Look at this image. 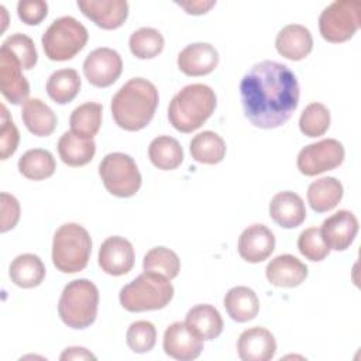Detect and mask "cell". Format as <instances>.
I'll return each mask as SVG.
<instances>
[{
    "label": "cell",
    "instance_id": "6da1fadb",
    "mask_svg": "<svg viewBox=\"0 0 361 361\" xmlns=\"http://www.w3.org/2000/svg\"><path fill=\"white\" fill-rule=\"evenodd\" d=\"M299 83L288 65L261 61L250 68L240 82L244 116L259 128L285 124L299 104Z\"/></svg>",
    "mask_w": 361,
    "mask_h": 361
},
{
    "label": "cell",
    "instance_id": "7a4b0ae2",
    "mask_svg": "<svg viewBox=\"0 0 361 361\" xmlns=\"http://www.w3.org/2000/svg\"><path fill=\"white\" fill-rule=\"evenodd\" d=\"M159 102L154 83L144 78L126 82L111 99V114L116 124L127 131H138L149 124Z\"/></svg>",
    "mask_w": 361,
    "mask_h": 361
},
{
    "label": "cell",
    "instance_id": "3957f363",
    "mask_svg": "<svg viewBox=\"0 0 361 361\" xmlns=\"http://www.w3.org/2000/svg\"><path fill=\"white\" fill-rule=\"evenodd\" d=\"M216 104V93L210 86L188 85L172 97L168 106L169 123L180 133H192L200 128L214 113Z\"/></svg>",
    "mask_w": 361,
    "mask_h": 361
},
{
    "label": "cell",
    "instance_id": "277c9868",
    "mask_svg": "<svg viewBox=\"0 0 361 361\" xmlns=\"http://www.w3.org/2000/svg\"><path fill=\"white\" fill-rule=\"evenodd\" d=\"M99 307L97 286L86 279L71 281L62 290L58 303L61 320L71 329H86L96 320Z\"/></svg>",
    "mask_w": 361,
    "mask_h": 361
},
{
    "label": "cell",
    "instance_id": "5b68a950",
    "mask_svg": "<svg viewBox=\"0 0 361 361\" xmlns=\"http://www.w3.org/2000/svg\"><path fill=\"white\" fill-rule=\"evenodd\" d=\"M92 240L87 230L78 223H65L54 234L52 262L58 271L76 274L89 262Z\"/></svg>",
    "mask_w": 361,
    "mask_h": 361
},
{
    "label": "cell",
    "instance_id": "8992f818",
    "mask_svg": "<svg viewBox=\"0 0 361 361\" xmlns=\"http://www.w3.org/2000/svg\"><path fill=\"white\" fill-rule=\"evenodd\" d=\"M120 303L128 312L164 309L173 298V286L162 275L145 272L124 285L120 290Z\"/></svg>",
    "mask_w": 361,
    "mask_h": 361
},
{
    "label": "cell",
    "instance_id": "52a82bcc",
    "mask_svg": "<svg viewBox=\"0 0 361 361\" xmlns=\"http://www.w3.org/2000/svg\"><path fill=\"white\" fill-rule=\"evenodd\" d=\"M89 38L86 27L71 16H63L51 23L42 34L44 52L51 61H68L78 55Z\"/></svg>",
    "mask_w": 361,
    "mask_h": 361
},
{
    "label": "cell",
    "instance_id": "ba28073f",
    "mask_svg": "<svg viewBox=\"0 0 361 361\" xmlns=\"http://www.w3.org/2000/svg\"><path fill=\"white\" fill-rule=\"evenodd\" d=\"M99 175L107 192L117 197L134 196L142 182L135 161L124 152L107 154L99 165Z\"/></svg>",
    "mask_w": 361,
    "mask_h": 361
},
{
    "label": "cell",
    "instance_id": "9c48e42d",
    "mask_svg": "<svg viewBox=\"0 0 361 361\" xmlns=\"http://www.w3.org/2000/svg\"><path fill=\"white\" fill-rule=\"evenodd\" d=\"M361 1L337 0L327 6L319 17V30L329 42L350 39L361 25Z\"/></svg>",
    "mask_w": 361,
    "mask_h": 361
},
{
    "label": "cell",
    "instance_id": "30bf717a",
    "mask_svg": "<svg viewBox=\"0 0 361 361\" xmlns=\"http://www.w3.org/2000/svg\"><path fill=\"white\" fill-rule=\"evenodd\" d=\"M344 147L334 138L320 140L302 148L298 154V169L306 176H314L331 171L343 164Z\"/></svg>",
    "mask_w": 361,
    "mask_h": 361
},
{
    "label": "cell",
    "instance_id": "8fae6325",
    "mask_svg": "<svg viewBox=\"0 0 361 361\" xmlns=\"http://www.w3.org/2000/svg\"><path fill=\"white\" fill-rule=\"evenodd\" d=\"M123 61L117 51L100 47L93 49L83 62V73L87 82L96 87L113 85L121 75Z\"/></svg>",
    "mask_w": 361,
    "mask_h": 361
},
{
    "label": "cell",
    "instance_id": "7c38bea8",
    "mask_svg": "<svg viewBox=\"0 0 361 361\" xmlns=\"http://www.w3.org/2000/svg\"><path fill=\"white\" fill-rule=\"evenodd\" d=\"M203 350V340L185 322H173L164 333V351L179 361L196 360Z\"/></svg>",
    "mask_w": 361,
    "mask_h": 361
},
{
    "label": "cell",
    "instance_id": "4fadbf2b",
    "mask_svg": "<svg viewBox=\"0 0 361 361\" xmlns=\"http://www.w3.org/2000/svg\"><path fill=\"white\" fill-rule=\"evenodd\" d=\"M135 252L133 244L120 235L107 237L99 250V265L109 275L120 276L134 267Z\"/></svg>",
    "mask_w": 361,
    "mask_h": 361
},
{
    "label": "cell",
    "instance_id": "5bb4252c",
    "mask_svg": "<svg viewBox=\"0 0 361 361\" xmlns=\"http://www.w3.org/2000/svg\"><path fill=\"white\" fill-rule=\"evenodd\" d=\"M80 11L103 30H116L128 16L126 0H78Z\"/></svg>",
    "mask_w": 361,
    "mask_h": 361
},
{
    "label": "cell",
    "instance_id": "9a60e30c",
    "mask_svg": "<svg viewBox=\"0 0 361 361\" xmlns=\"http://www.w3.org/2000/svg\"><path fill=\"white\" fill-rule=\"evenodd\" d=\"M274 250L275 235L265 224H251L238 237V254L247 262H262Z\"/></svg>",
    "mask_w": 361,
    "mask_h": 361
},
{
    "label": "cell",
    "instance_id": "2e32d148",
    "mask_svg": "<svg viewBox=\"0 0 361 361\" xmlns=\"http://www.w3.org/2000/svg\"><path fill=\"white\" fill-rule=\"evenodd\" d=\"M320 230L330 250L344 251L353 244L358 233V220L351 212L338 210L323 221Z\"/></svg>",
    "mask_w": 361,
    "mask_h": 361
},
{
    "label": "cell",
    "instance_id": "e0dca14e",
    "mask_svg": "<svg viewBox=\"0 0 361 361\" xmlns=\"http://www.w3.org/2000/svg\"><path fill=\"white\" fill-rule=\"evenodd\" d=\"M237 351L243 361H268L276 353V341L269 330L251 327L240 334Z\"/></svg>",
    "mask_w": 361,
    "mask_h": 361
},
{
    "label": "cell",
    "instance_id": "ac0fdd59",
    "mask_svg": "<svg viewBox=\"0 0 361 361\" xmlns=\"http://www.w3.org/2000/svg\"><path fill=\"white\" fill-rule=\"evenodd\" d=\"M219 63L217 49L207 42L186 45L178 55V68L188 76H204Z\"/></svg>",
    "mask_w": 361,
    "mask_h": 361
},
{
    "label": "cell",
    "instance_id": "d6986e66",
    "mask_svg": "<svg viewBox=\"0 0 361 361\" xmlns=\"http://www.w3.org/2000/svg\"><path fill=\"white\" fill-rule=\"evenodd\" d=\"M0 90L13 104L28 100L30 83L21 73V66L13 56L0 49Z\"/></svg>",
    "mask_w": 361,
    "mask_h": 361
},
{
    "label": "cell",
    "instance_id": "ffe728a7",
    "mask_svg": "<svg viewBox=\"0 0 361 361\" xmlns=\"http://www.w3.org/2000/svg\"><path fill=\"white\" fill-rule=\"evenodd\" d=\"M269 283L279 288L299 286L307 278V267L290 254H282L271 259L265 268Z\"/></svg>",
    "mask_w": 361,
    "mask_h": 361
},
{
    "label": "cell",
    "instance_id": "44dd1931",
    "mask_svg": "<svg viewBox=\"0 0 361 361\" xmlns=\"http://www.w3.org/2000/svg\"><path fill=\"white\" fill-rule=\"evenodd\" d=\"M271 219L283 228H295L306 219L303 199L290 190L276 193L269 203Z\"/></svg>",
    "mask_w": 361,
    "mask_h": 361
},
{
    "label": "cell",
    "instance_id": "7402d4cb",
    "mask_svg": "<svg viewBox=\"0 0 361 361\" xmlns=\"http://www.w3.org/2000/svg\"><path fill=\"white\" fill-rule=\"evenodd\" d=\"M275 47L279 55L290 61L305 59L313 49L310 31L300 24H288L276 35Z\"/></svg>",
    "mask_w": 361,
    "mask_h": 361
},
{
    "label": "cell",
    "instance_id": "603a6c76",
    "mask_svg": "<svg viewBox=\"0 0 361 361\" xmlns=\"http://www.w3.org/2000/svg\"><path fill=\"white\" fill-rule=\"evenodd\" d=\"M21 118L28 131L37 137H48L56 127V116L41 99H28L23 103Z\"/></svg>",
    "mask_w": 361,
    "mask_h": 361
},
{
    "label": "cell",
    "instance_id": "cb8c5ba5",
    "mask_svg": "<svg viewBox=\"0 0 361 361\" xmlns=\"http://www.w3.org/2000/svg\"><path fill=\"white\" fill-rule=\"evenodd\" d=\"M185 323L202 340H214L223 331V319L220 312L212 305H196L186 313Z\"/></svg>",
    "mask_w": 361,
    "mask_h": 361
},
{
    "label": "cell",
    "instance_id": "d4e9b609",
    "mask_svg": "<svg viewBox=\"0 0 361 361\" xmlns=\"http://www.w3.org/2000/svg\"><path fill=\"white\" fill-rule=\"evenodd\" d=\"M224 307L237 323L252 320L259 310L257 293L248 286H234L224 296Z\"/></svg>",
    "mask_w": 361,
    "mask_h": 361
},
{
    "label": "cell",
    "instance_id": "484cf974",
    "mask_svg": "<svg viewBox=\"0 0 361 361\" xmlns=\"http://www.w3.org/2000/svg\"><path fill=\"white\" fill-rule=\"evenodd\" d=\"M343 185L333 176H324L313 180L307 188V202L317 213H326L334 209L343 197Z\"/></svg>",
    "mask_w": 361,
    "mask_h": 361
},
{
    "label": "cell",
    "instance_id": "4316f807",
    "mask_svg": "<svg viewBox=\"0 0 361 361\" xmlns=\"http://www.w3.org/2000/svg\"><path fill=\"white\" fill-rule=\"evenodd\" d=\"M8 275L11 282L20 288H35L45 278V265L35 254H21L11 261Z\"/></svg>",
    "mask_w": 361,
    "mask_h": 361
},
{
    "label": "cell",
    "instance_id": "83f0119b",
    "mask_svg": "<svg viewBox=\"0 0 361 361\" xmlns=\"http://www.w3.org/2000/svg\"><path fill=\"white\" fill-rule=\"evenodd\" d=\"M96 152V144L93 140H85L75 135L72 131H66L58 141V154L63 164L69 166H83L89 164Z\"/></svg>",
    "mask_w": 361,
    "mask_h": 361
},
{
    "label": "cell",
    "instance_id": "f1b7e54d",
    "mask_svg": "<svg viewBox=\"0 0 361 361\" xmlns=\"http://www.w3.org/2000/svg\"><path fill=\"white\" fill-rule=\"evenodd\" d=\"M190 155L196 162L214 165L223 161L226 157V142L214 131H202L196 134L190 141Z\"/></svg>",
    "mask_w": 361,
    "mask_h": 361
},
{
    "label": "cell",
    "instance_id": "f546056e",
    "mask_svg": "<svg viewBox=\"0 0 361 361\" xmlns=\"http://www.w3.org/2000/svg\"><path fill=\"white\" fill-rule=\"evenodd\" d=\"M148 157L154 166L162 171L176 169L183 161V149L178 140L169 135L154 138L148 147Z\"/></svg>",
    "mask_w": 361,
    "mask_h": 361
},
{
    "label": "cell",
    "instance_id": "4dcf8cb0",
    "mask_svg": "<svg viewBox=\"0 0 361 361\" xmlns=\"http://www.w3.org/2000/svg\"><path fill=\"white\" fill-rule=\"evenodd\" d=\"M102 113L103 107L96 102H86L78 106L71 117V131L85 140H93L102 126Z\"/></svg>",
    "mask_w": 361,
    "mask_h": 361
},
{
    "label": "cell",
    "instance_id": "1f68e13d",
    "mask_svg": "<svg viewBox=\"0 0 361 361\" xmlns=\"http://www.w3.org/2000/svg\"><path fill=\"white\" fill-rule=\"evenodd\" d=\"M56 162L48 149L32 148L25 151L18 159L20 173L31 180H42L54 175Z\"/></svg>",
    "mask_w": 361,
    "mask_h": 361
},
{
    "label": "cell",
    "instance_id": "d6a6232c",
    "mask_svg": "<svg viewBox=\"0 0 361 361\" xmlns=\"http://www.w3.org/2000/svg\"><path fill=\"white\" fill-rule=\"evenodd\" d=\"M80 85L79 73L75 69H58L47 80V93L55 103L66 104L78 96Z\"/></svg>",
    "mask_w": 361,
    "mask_h": 361
},
{
    "label": "cell",
    "instance_id": "836d02e7",
    "mask_svg": "<svg viewBox=\"0 0 361 361\" xmlns=\"http://www.w3.org/2000/svg\"><path fill=\"white\" fill-rule=\"evenodd\" d=\"M142 269L145 272L162 275L171 281L176 278L180 271V259L175 251L166 247H154L145 254Z\"/></svg>",
    "mask_w": 361,
    "mask_h": 361
},
{
    "label": "cell",
    "instance_id": "e575fe53",
    "mask_svg": "<svg viewBox=\"0 0 361 361\" xmlns=\"http://www.w3.org/2000/svg\"><path fill=\"white\" fill-rule=\"evenodd\" d=\"M162 34L151 27H141L130 35L128 47L131 54L138 59H149L157 56L164 49Z\"/></svg>",
    "mask_w": 361,
    "mask_h": 361
},
{
    "label": "cell",
    "instance_id": "d590c367",
    "mask_svg": "<svg viewBox=\"0 0 361 361\" xmlns=\"http://www.w3.org/2000/svg\"><path fill=\"white\" fill-rule=\"evenodd\" d=\"M0 49L13 56L16 62L21 66V69L25 71L32 69L38 61V54L34 41L28 35L21 32H16L7 37L3 41Z\"/></svg>",
    "mask_w": 361,
    "mask_h": 361
},
{
    "label": "cell",
    "instance_id": "8d00e7d4",
    "mask_svg": "<svg viewBox=\"0 0 361 361\" xmlns=\"http://www.w3.org/2000/svg\"><path fill=\"white\" fill-rule=\"evenodd\" d=\"M330 127V111L323 103H310L299 117L300 131L310 138L323 135Z\"/></svg>",
    "mask_w": 361,
    "mask_h": 361
},
{
    "label": "cell",
    "instance_id": "74e56055",
    "mask_svg": "<svg viewBox=\"0 0 361 361\" xmlns=\"http://www.w3.org/2000/svg\"><path fill=\"white\" fill-rule=\"evenodd\" d=\"M127 345L137 354L148 353L157 341V329L148 320H137L130 324L126 334Z\"/></svg>",
    "mask_w": 361,
    "mask_h": 361
},
{
    "label": "cell",
    "instance_id": "f35d334b",
    "mask_svg": "<svg viewBox=\"0 0 361 361\" xmlns=\"http://www.w3.org/2000/svg\"><path fill=\"white\" fill-rule=\"evenodd\" d=\"M298 248L305 258L313 262L323 261L330 252L319 227H309L303 230L298 238Z\"/></svg>",
    "mask_w": 361,
    "mask_h": 361
},
{
    "label": "cell",
    "instance_id": "ab89813d",
    "mask_svg": "<svg viewBox=\"0 0 361 361\" xmlns=\"http://www.w3.org/2000/svg\"><path fill=\"white\" fill-rule=\"evenodd\" d=\"M20 133L11 120L7 109L1 104V118H0V157L1 159H7L13 155L18 147Z\"/></svg>",
    "mask_w": 361,
    "mask_h": 361
},
{
    "label": "cell",
    "instance_id": "60d3db41",
    "mask_svg": "<svg viewBox=\"0 0 361 361\" xmlns=\"http://www.w3.org/2000/svg\"><path fill=\"white\" fill-rule=\"evenodd\" d=\"M20 20L28 25L39 24L48 14V3L44 0H21L17 4Z\"/></svg>",
    "mask_w": 361,
    "mask_h": 361
},
{
    "label": "cell",
    "instance_id": "b9f144b4",
    "mask_svg": "<svg viewBox=\"0 0 361 361\" xmlns=\"http://www.w3.org/2000/svg\"><path fill=\"white\" fill-rule=\"evenodd\" d=\"M0 206H1L0 231L6 233L14 228L20 219V203L13 195L3 192L0 195Z\"/></svg>",
    "mask_w": 361,
    "mask_h": 361
},
{
    "label": "cell",
    "instance_id": "7bdbcfd3",
    "mask_svg": "<svg viewBox=\"0 0 361 361\" xmlns=\"http://www.w3.org/2000/svg\"><path fill=\"white\" fill-rule=\"evenodd\" d=\"M179 7H182L188 14L199 16L207 13L214 4V0H192V1H175Z\"/></svg>",
    "mask_w": 361,
    "mask_h": 361
},
{
    "label": "cell",
    "instance_id": "ee69618b",
    "mask_svg": "<svg viewBox=\"0 0 361 361\" xmlns=\"http://www.w3.org/2000/svg\"><path fill=\"white\" fill-rule=\"evenodd\" d=\"M63 360H96V355L83 347H68L59 357Z\"/></svg>",
    "mask_w": 361,
    "mask_h": 361
}]
</instances>
